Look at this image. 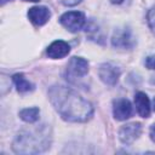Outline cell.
I'll return each mask as SVG.
<instances>
[{
	"instance_id": "1",
	"label": "cell",
	"mask_w": 155,
	"mask_h": 155,
	"mask_svg": "<svg viewBox=\"0 0 155 155\" xmlns=\"http://www.w3.org/2000/svg\"><path fill=\"white\" fill-rule=\"evenodd\" d=\"M48 99L64 121L86 122L93 115L92 104L70 87L63 85L50 87Z\"/></svg>"
},
{
	"instance_id": "2",
	"label": "cell",
	"mask_w": 155,
	"mask_h": 155,
	"mask_svg": "<svg viewBox=\"0 0 155 155\" xmlns=\"http://www.w3.org/2000/svg\"><path fill=\"white\" fill-rule=\"evenodd\" d=\"M51 132L42 125L41 127L23 130L17 133L12 143V150L16 154H39L50 148Z\"/></svg>"
},
{
	"instance_id": "3",
	"label": "cell",
	"mask_w": 155,
	"mask_h": 155,
	"mask_svg": "<svg viewBox=\"0 0 155 155\" xmlns=\"http://www.w3.org/2000/svg\"><path fill=\"white\" fill-rule=\"evenodd\" d=\"M111 45L119 50H132L136 45V39L128 27H120L114 30L111 36Z\"/></svg>"
},
{
	"instance_id": "4",
	"label": "cell",
	"mask_w": 155,
	"mask_h": 155,
	"mask_svg": "<svg viewBox=\"0 0 155 155\" xmlns=\"http://www.w3.org/2000/svg\"><path fill=\"white\" fill-rule=\"evenodd\" d=\"M59 23L69 31L76 33L86 24V17L80 11H68L59 17Z\"/></svg>"
},
{
	"instance_id": "5",
	"label": "cell",
	"mask_w": 155,
	"mask_h": 155,
	"mask_svg": "<svg viewBox=\"0 0 155 155\" xmlns=\"http://www.w3.org/2000/svg\"><path fill=\"white\" fill-rule=\"evenodd\" d=\"M88 73V62L82 57H71L67 64L65 68V75L67 79L70 81H74L76 79L84 78Z\"/></svg>"
},
{
	"instance_id": "6",
	"label": "cell",
	"mask_w": 155,
	"mask_h": 155,
	"mask_svg": "<svg viewBox=\"0 0 155 155\" xmlns=\"http://www.w3.org/2000/svg\"><path fill=\"white\" fill-rule=\"evenodd\" d=\"M120 75H121V69L117 65H115L114 63H110V62L102 63L98 68L99 79L102 80L103 84H105L108 86L116 85Z\"/></svg>"
},
{
	"instance_id": "7",
	"label": "cell",
	"mask_w": 155,
	"mask_h": 155,
	"mask_svg": "<svg viewBox=\"0 0 155 155\" xmlns=\"http://www.w3.org/2000/svg\"><path fill=\"white\" fill-rule=\"evenodd\" d=\"M142 134V124L139 122H130L126 125H122L119 128V139L121 143L128 145L132 144L136 139L139 138Z\"/></svg>"
},
{
	"instance_id": "8",
	"label": "cell",
	"mask_w": 155,
	"mask_h": 155,
	"mask_svg": "<svg viewBox=\"0 0 155 155\" xmlns=\"http://www.w3.org/2000/svg\"><path fill=\"white\" fill-rule=\"evenodd\" d=\"M133 107L131 102L126 98H117L113 102V115L115 120L124 121L132 116Z\"/></svg>"
},
{
	"instance_id": "9",
	"label": "cell",
	"mask_w": 155,
	"mask_h": 155,
	"mask_svg": "<svg viewBox=\"0 0 155 155\" xmlns=\"http://www.w3.org/2000/svg\"><path fill=\"white\" fill-rule=\"evenodd\" d=\"M27 16L34 25L41 27L48 22L51 17V11L46 6H33L28 10Z\"/></svg>"
},
{
	"instance_id": "10",
	"label": "cell",
	"mask_w": 155,
	"mask_h": 155,
	"mask_svg": "<svg viewBox=\"0 0 155 155\" xmlns=\"http://www.w3.org/2000/svg\"><path fill=\"white\" fill-rule=\"evenodd\" d=\"M70 52V46L63 40H56L51 42L46 50V54L52 59H59L65 57Z\"/></svg>"
},
{
	"instance_id": "11",
	"label": "cell",
	"mask_w": 155,
	"mask_h": 155,
	"mask_svg": "<svg viewBox=\"0 0 155 155\" xmlns=\"http://www.w3.org/2000/svg\"><path fill=\"white\" fill-rule=\"evenodd\" d=\"M134 105H136V110L139 116H142L144 119L150 116L151 105H150V101H149V97L147 96V93H144L142 91L137 92L134 94Z\"/></svg>"
},
{
	"instance_id": "12",
	"label": "cell",
	"mask_w": 155,
	"mask_h": 155,
	"mask_svg": "<svg viewBox=\"0 0 155 155\" xmlns=\"http://www.w3.org/2000/svg\"><path fill=\"white\" fill-rule=\"evenodd\" d=\"M12 81H13V84H15L17 91L21 92V93L29 92V91H33V90H34V85H33L29 80H27L25 76H24V74H22V73L15 74V75L12 76Z\"/></svg>"
},
{
	"instance_id": "13",
	"label": "cell",
	"mask_w": 155,
	"mask_h": 155,
	"mask_svg": "<svg viewBox=\"0 0 155 155\" xmlns=\"http://www.w3.org/2000/svg\"><path fill=\"white\" fill-rule=\"evenodd\" d=\"M19 117L28 124H34L39 120V115H40V109L38 107H33V108H24L18 113Z\"/></svg>"
},
{
	"instance_id": "14",
	"label": "cell",
	"mask_w": 155,
	"mask_h": 155,
	"mask_svg": "<svg viewBox=\"0 0 155 155\" xmlns=\"http://www.w3.org/2000/svg\"><path fill=\"white\" fill-rule=\"evenodd\" d=\"M147 22L153 34H155V6H153L147 13Z\"/></svg>"
},
{
	"instance_id": "15",
	"label": "cell",
	"mask_w": 155,
	"mask_h": 155,
	"mask_svg": "<svg viewBox=\"0 0 155 155\" xmlns=\"http://www.w3.org/2000/svg\"><path fill=\"white\" fill-rule=\"evenodd\" d=\"M145 67H147L148 69L155 70V54L148 56V57L145 58Z\"/></svg>"
},
{
	"instance_id": "16",
	"label": "cell",
	"mask_w": 155,
	"mask_h": 155,
	"mask_svg": "<svg viewBox=\"0 0 155 155\" xmlns=\"http://www.w3.org/2000/svg\"><path fill=\"white\" fill-rule=\"evenodd\" d=\"M82 0H59V2L62 4V5H64V6H75V5H78V4H80Z\"/></svg>"
},
{
	"instance_id": "17",
	"label": "cell",
	"mask_w": 155,
	"mask_h": 155,
	"mask_svg": "<svg viewBox=\"0 0 155 155\" xmlns=\"http://www.w3.org/2000/svg\"><path fill=\"white\" fill-rule=\"evenodd\" d=\"M149 136H150V139L155 143V124H153L150 126V130H149Z\"/></svg>"
},
{
	"instance_id": "18",
	"label": "cell",
	"mask_w": 155,
	"mask_h": 155,
	"mask_svg": "<svg viewBox=\"0 0 155 155\" xmlns=\"http://www.w3.org/2000/svg\"><path fill=\"white\" fill-rule=\"evenodd\" d=\"M125 0H110V2L111 4H114V5H119V4H122Z\"/></svg>"
},
{
	"instance_id": "19",
	"label": "cell",
	"mask_w": 155,
	"mask_h": 155,
	"mask_svg": "<svg viewBox=\"0 0 155 155\" xmlns=\"http://www.w3.org/2000/svg\"><path fill=\"white\" fill-rule=\"evenodd\" d=\"M23 1H29V2H38L40 0H23Z\"/></svg>"
},
{
	"instance_id": "20",
	"label": "cell",
	"mask_w": 155,
	"mask_h": 155,
	"mask_svg": "<svg viewBox=\"0 0 155 155\" xmlns=\"http://www.w3.org/2000/svg\"><path fill=\"white\" fill-rule=\"evenodd\" d=\"M153 109H154V111H155V98H154V101H153Z\"/></svg>"
}]
</instances>
